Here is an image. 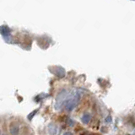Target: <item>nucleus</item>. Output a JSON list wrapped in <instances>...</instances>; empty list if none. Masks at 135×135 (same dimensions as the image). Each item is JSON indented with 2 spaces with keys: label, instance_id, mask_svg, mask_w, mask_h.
Returning a JSON list of instances; mask_svg holds the SVG:
<instances>
[{
  "label": "nucleus",
  "instance_id": "1",
  "mask_svg": "<svg viewBox=\"0 0 135 135\" xmlns=\"http://www.w3.org/2000/svg\"><path fill=\"white\" fill-rule=\"evenodd\" d=\"M81 94L78 89H74L73 91H72L71 93L68 95V98L66 101V110L68 112H71L76 107V106L78 105V103L80 100Z\"/></svg>",
  "mask_w": 135,
  "mask_h": 135
},
{
  "label": "nucleus",
  "instance_id": "2",
  "mask_svg": "<svg viewBox=\"0 0 135 135\" xmlns=\"http://www.w3.org/2000/svg\"><path fill=\"white\" fill-rule=\"evenodd\" d=\"M67 91H61L59 94L57 95L56 98V101H55V109L56 110H60L61 107H63V105L67 101Z\"/></svg>",
  "mask_w": 135,
  "mask_h": 135
},
{
  "label": "nucleus",
  "instance_id": "4",
  "mask_svg": "<svg viewBox=\"0 0 135 135\" xmlns=\"http://www.w3.org/2000/svg\"><path fill=\"white\" fill-rule=\"evenodd\" d=\"M48 132H49V133L51 135H55L57 133V126L55 125V124H53V123H51L48 126Z\"/></svg>",
  "mask_w": 135,
  "mask_h": 135
},
{
  "label": "nucleus",
  "instance_id": "9",
  "mask_svg": "<svg viewBox=\"0 0 135 135\" xmlns=\"http://www.w3.org/2000/svg\"><path fill=\"white\" fill-rule=\"evenodd\" d=\"M63 135H73L72 133H69V132H67V133H65Z\"/></svg>",
  "mask_w": 135,
  "mask_h": 135
},
{
  "label": "nucleus",
  "instance_id": "5",
  "mask_svg": "<svg viewBox=\"0 0 135 135\" xmlns=\"http://www.w3.org/2000/svg\"><path fill=\"white\" fill-rule=\"evenodd\" d=\"M91 116L89 113H84L83 116H82V122H83L84 124H87L91 121Z\"/></svg>",
  "mask_w": 135,
  "mask_h": 135
},
{
  "label": "nucleus",
  "instance_id": "3",
  "mask_svg": "<svg viewBox=\"0 0 135 135\" xmlns=\"http://www.w3.org/2000/svg\"><path fill=\"white\" fill-rule=\"evenodd\" d=\"M0 34L4 36H8L10 35V29L7 25L0 26Z\"/></svg>",
  "mask_w": 135,
  "mask_h": 135
},
{
  "label": "nucleus",
  "instance_id": "6",
  "mask_svg": "<svg viewBox=\"0 0 135 135\" xmlns=\"http://www.w3.org/2000/svg\"><path fill=\"white\" fill-rule=\"evenodd\" d=\"M10 133L11 135H17L19 133V128H18V126H12L11 128H10Z\"/></svg>",
  "mask_w": 135,
  "mask_h": 135
},
{
  "label": "nucleus",
  "instance_id": "7",
  "mask_svg": "<svg viewBox=\"0 0 135 135\" xmlns=\"http://www.w3.org/2000/svg\"><path fill=\"white\" fill-rule=\"evenodd\" d=\"M56 73L57 76H59V77H63V76L65 75V71L63 68H57Z\"/></svg>",
  "mask_w": 135,
  "mask_h": 135
},
{
  "label": "nucleus",
  "instance_id": "8",
  "mask_svg": "<svg viewBox=\"0 0 135 135\" xmlns=\"http://www.w3.org/2000/svg\"><path fill=\"white\" fill-rule=\"evenodd\" d=\"M106 122H107V123H111V122H112V117H111L110 116H108L107 118H106Z\"/></svg>",
  "mask_w": 135,
  "mask_h": 135
}]
</instances>
